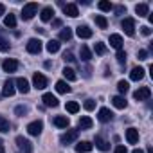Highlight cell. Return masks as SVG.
I'll use <instances>...</instances> for the list:
<instances>
[{
    "label": "cell",
    "instance_id": "cell-1",
    "mask_svg": "<svg viewBox=\"0 0 153 153\" xmlns=\"http://www.w3.org/2000/svg\"><path fill=\"white\" fill-rule=\"evenodd\" d=\"M36 13H38V4H36V2H29V4L24 6L20 16H22V20H31Z\"/></svg>",
    "mask_w": 153,
    "mask_h": 153
},
{
    "label": "cell",
    "instance_id": "cell-2",
    "mask_svg": "<svg viewBox=\"0 0 153 153\" xmlns=\"http://www.w3.org/2000/svg\"><path fill=\"white\" fill-rule=\"evenodd\" d=\"M42 49H43V45H42V42H40L38 38H31V40L27 42V52H29V54H40Z\"/></svg>",
    "mask_w": 153,
    "mask_h": 153
},
{
    "label": "cell",
    "instance_id": "cell-3",
    "mask_svg": "<svg viewBox=\"0 0 153 153\" xmlns=\"http://www.w3.org/2000/svg\"><path fill=\"white\" fill-rule=\"evenodd\" d=\"M78 135H79V130H67L61 137H59V140H61V144H70V142H74L76 139H78Z\"/></svg>",
    "mask_w": 153,
    "mask_h": 153
},
{
    "label": "cell",
    "instance_id": "cell-4",
    "mask_svg": "<svg viewBox=\"0 0 153 153\" xmlns=\"http://www.w3.org/2000/svg\"><path fill=\"white\" fill-rule=\"evenodd\" d=\"M33 85H34L36 90H43L47 87V78H45L43 74H40V72H34V76H33Z\"/></svg>",
    "mask_w": 153,
    "mask_h": 153
},
{
    "label": "cell",
    "instance_id": "cell-5",
    "mask_svg": "<svg viewBox=\"0 0 153 153\" xmlns=\"http://www.w3.org/2000/svg\"><path fill=\"white\" fill-rule=\"evenodd\" d=\"M133 97H135L137 101H148V99L151 97V90H149V87H140L139 90L133 92Z\"/></svg>",
    "mask_w": 153,
    "mask_h": 153
},
{
    "label": "cell",
    "instance_id": "cell-6",
    "mask_svg": "<svg viewBox=\"0 0 153 153\" xmlns=\"http://www.w3.org/2000/svg\"><path fill=\"white\" fill-rule=\"evenodd\" d=\"M121 27L124 29V33H126L128 36H133V34H135V20H133V18H124V20L121 22Z\"/></svg>",
    "mask_w": 153,
    "mask_h": 153
},
{
    "label": "cell",
    "instance_id": "cell-7",
    "mask_svg": "<svg viewBox=\"0 0 153 153\" xmlns=\"http://www.w3.org/2000/svg\"><path fill=\"white\" fill-rule=\"evenodd\" d=\"M16 146H18V149H20L22 153H31V149H33L31 142H29L27 139H24L22 135H18V137H16Z\"/></svg>",
    "mask_w": 153,
    "mask_h": 153
},
{
    "label": "cell",
    "instance_id": "cell-8",
    "mask_svg": "<svg viewBox=\"0 0 153 153\" xmlns=\"http://www.w3.org/2000/svg\"><path fill=\"white\" fill-rule=\"evenodd\" d=\"M42 101H43V105H45V106H49V108H56V106L59 105V101H58V97H56V96H52L51 92H47V94H43V97H42Z\"/></svg>",
    "mask_w": 153,
    "mask_h": 153
},
{
    "label": "cell",
    "instance_id": "cell-9",
    "mask_svg": "<svg viewBox=\"0 0 153 153\" xmlns=\"http://www.w3.org/2000/svg\"><path fill=\"white\" fill-rule=\"evenodd\" d=\"M42 130H43V123H42V121H33V123L27 126V131H29V135H33V137L40 135Z\"/></svg>",
    "mask_w": 153,
    "mask_h": 153
},
{
    "label": "cell",
    "instance_id": "cell-10",
    "mask_svg": "<svg viewBox=\"0 0 153 153\" xmlns=\"http://www.w3.org/2000/svg\"><path fill=\"white\" fill-rule=\"evenodd\" d=\"M15 85H16V90H18L20 94H29V90H31L29 81H27L25 78H18V79L15 81Z\"/></svg>",
    "mask_w": 153,
    "mask_h": 153
},
{
    "label": "cell",
    "instance_id": "cell-11",
    "mask_svg": "<svg viewBox=\"0 0 153 153\" xmlns=\"http://www.w3.org/2000/svg\"><path fill=\"white\" fill-rule=\"evenodd\" d=\"M15 92H16L15 81H13V79H7V81L4 83V88H2V96H6V97H11V96H15Z\"/></svg>",
    "mask_w": 153,
    "mask_h": 153
},
{
    "label": "cell",
    "instance_id": "cell-12",
    "mask_svg": "<svg viewBox=\"0 0 153 153\" xmlns=\"http://www.w3.org/2000/svg\"><path fill=\"white\" fill-rule=\"evenodd\" d=\"M97 119L101 123H110L114 119V112L110 108H99V114H97Z\"/></svg>",
    "mask_w": 153,
    "mask_h": 153
},
{
    "label": "cell",
    "instance_id": "cell-13",
    "mask_svg": "<svg viewBox=\"0 0 153 153\" xmlns=\"http://www.w3.org/2000/svg\"><path fill=\"white\" fill-rule=\"evenodd\" d=\"M76 34H78L81 40H87V38H92V29L88 27V25H79L78 29H76Z\"/></svg>",
    "mask_w": 153,
    "mask_h": 153
},
{
    "label": "cell",
    "instance_id": "cell-14",
    "mask_svg": "<svg viewBox=\"0 0 153 153\" xmlns=\"http://www.w3.org/2000/svg\"><path fill=\"white\" fill-rule=\"evenodd\" d=\"M63 13L70 18H76V16H79V11H78V6L76 4H65L63 6Z\"/></svg>",
    "mask_w": 153,
    "mask_h": 153
},
{
    "label": "cell",
    "instance_id": "cell-15",
    "mask_svg": "<svg viewBox=\"0 0 153 153\" xmlns=\"http://www.w3.org/2000/svg\"><path fill=\"white\" fill-rule=\"evenodd\" d=\"M2 68H4V72H16V68H18V61L16 59H4V63H2Z\"/></svg>",
    "mask_w": 153,
    "mask_h": 153
},
{
    "label": "cell",
    "instance_id": "cell-16",
    "mask_svg": "<svg viewBox=\"0 0 153 153\" xmlns=\"http://www.w3.org/2000/svg\"><path fill=\"white\" fill-rule=\"evenodd\" d=\"M92 148H94V144L88 140H81V142L76 144V151L78 153H88V151H92Z\"/></svg>",
    "mask_w": 153,
    "mask_h": 153
},
{
    "label": "cell",
    "instance_id": "cell-17",
    "mask_svg": "<svg viewBox=\"0 0 153 153\" xmlns=\"http://www.w3.org/2000/svg\"><path fill=\"white\" fill-rule=\"evenodd\" d=\"M126 140H128L130 144H137V142H139V130L128 128V130H126Z\"/></svg>",
    "mask_w": 153,
    "mask_h": 153
},
{
    "label": "cell",
    "instance_id": "cell-18",
    "mask_svg": "<svg viewBox=\"0 0 153 153\" xmlns=\"http://www.w3.org/2000/svg\"><path fill=\"white\" fill-rule=\"evenodd\" d=\"M94 142H96V148H97V149H101V151H108V149H110V142H108V140H105L101 135H96Z\"/></svg>",
    "mask_w": 153,
    "mask_h": 153
},
{
    "label": "cell",
    "instance_id": "cell-19",
    "mask_svg": "<svg viewBox=\"0 0 153 153\" xmlns=\"http://www.w3.org/2000/svg\"><path fill=\"white\" fill-rule=\"evenodd\" d=\"M110 45L117 51H123V36L121 34H110Z\"/></svg>",
    "mask_w": 153,
    "mask_h": 153
},
{
    "label": "cell",
    "instance_id": "cell-20",
    "mask_svg": "<svg viewBox=\"0 0 153 153\" xmlns=\"http://www.w3.org/2000/svg\"><path fill=\"white\" fill-rule=\"evenodd\" d=\"M130 78H131L133 81H140V79L144 78V68H142V67H135V68L130 72Z\"/></svg>",
    "mask_w": 153,
    "mask_h": 153
},
{
    "label": "cell",
    "instance_id": "cell-21",
    "mask_svg": "<svg viewBox=\"0 0 153 153\" xmlns=\"http://www.w3.org/2000/svg\"><path fill=\"white\" fill-rule=\"evenodd\" d=\"M52 16H54V9H52V7H43V9H42V15H40L42 22H51Z\"/></svg>",
    "mask_w": 153,
    "mask_h": 153
},
{
    "label": "cell",
    "instance_id": "cell-22",
    "mask_svg": "<svg viewBox=\"0 0 153 153\" xmlns=\"http://www.w3.org/2000/svg\"><path fill=\"white\" fill-rule=\"evenodd\" d=\"M45 47H47V52H51V54H54V52H58V51H59V47H61V43H59V40H49Z\"/></svg>",
    "mask_w": 153,
    "mask_h": 153
},
{
    "label": "cell",
    "instance_id": "cell-23",
    "mask_svg": "<svg viewBox=\"0 0 153 153\" xmlns=\"http://www.w3.org/2000/svg\"><path fill=\"white\" fill-rule=\"evenodd\" d=\"M112 105H114L115 108H119V110H123V108L128 106V103H126V99H124L123 96H115V97H112Z\"/></svg>",
    "mask_w": 153,
    "mask_h": 153
},
{
    "label": "cell",
    "instance_id": "cell-24",
    "mask_svg": "<svg viewBox=\"0 0 153 153\" xmlns=\"http://www.w3.org/2000/svg\"><path fill=\"white\" fill-rule=\"evenodd\" d=\"M54 124H56L58 128H68V126H70V121H68V117H65V115H58V117H54Z\"/></svg>",
    "mask_w": 153,
    "mask_h": 153
},
{
    "label": "cell",
    "instance_id": "cell-25",
    "mask_svg": "<svg viewBox=\"0 0 153 153\" xmlns=\"http://www.w3.org/2000/svg\"><path fill=\"white\" fill-rule=\"evenodd\" d=\"M79 56H81V61H90V59H92V51H90L87 45H81Z\"/></svg>",
    "mask_w": 153,
    "mask_h": 153
},
{
    "label": "cell",
    "instance_id": "cell-26",
    "mask_svg": "<svg viewBox=\"0 0 153 153\" xmlns=\"http://www.w3.org/2000/svg\"><path fill=\"white\" fill-rule=\"evenodd\" d=\"M92 124H94V123H92V119L85 115V117H81V119H79L78 128H79V130H90V128H92Z\"/></svg>",
    "mask_w": 153,
    "mask_h": 153
},
{
    "label": "cell",
    "instance_id": "cell-27",
    "mask_svg": "<svg viewBox=\"0 0 153 153\" xmlns=\"http://www.w3.org/2000/svg\"><path fill=\"white\" fill-rule=\"evenodd\" d=\"M63 76H65V79H67V81H76V79H78V76H76V70L70 68V67H65V68H63Z\"/></svg>",
    "mask_w": 153,
    "mask_h": 153
},
{
    "label": "cell",
    "instance_id": "cell-28",
    "mask_svg": "<svg viewBox=\"0 0 153 153\" xmlns=\"http://www.w3.org/2000/svg\"><path fill=\"white\" fill-rule=\"evenodd\" d=\"M135 13H137L139 16H148V15H149L148 4H137V6H135Z\"/></svg>",
    "mask_w": 153,
    "mask_h": 153
},
{
    "label": "cell",
    "instance_id": "cell-29",
    "mask_svg": "<svg viewBox=\"0 0 153 153\" xmlns=\"http://www.w3.org/2000/svg\"><path fill=\"white\" fill-rule=\"evenodd\" d=\"M4 25L6 27H9V29H15L16 27V16L15 15H6V18H4Z\"/></svg>",
    "mask_w": 153,
    "mask_h": 153
},
{
    "label": "cell",
    "instance_id": "cell-30",
    "mask_svg": "<svg viewBox=\"0 0 153 153\" xmlns=\"http://www.w3.org/2000/svg\"><path fill=\"white\" fill-rule=\"evenodd\" d=\"M70 38H72V29H68V27L61 29V33H59V42H70Z\"/></svg>",
    "mask_w": 153,
    "mask_h": 153
},
{
    "label": "cell",
    "instance_id": "cell-31",
    "mask_svg": "<svg viewBox=\"0 0 153 153\" xmlns=\"http://www.w3.org/2000/svg\"><path fill=\"white\" fill-rule=\"evenodd\" d=\"M56 90H58L59 94H68V92H70V87H68L67 81H58V83H56Z\"/></svg>",
    "mask_w": 153,
    "mask_h": 153
},
{
    "label": "cell",
    "instance_id": "cell-32",
    "mask_svg": "<svg viewBox=\"0 0 153 153\" xmlns=\"http://www.w3.org/2000/svg\"><path fill=\"white\" fill-rule=\"evenodd\" d=\"M9 128H11L9 121H7L6 117H2V115H0V131H2V133H7V131H9Z\"/></svg>",
    "mask_w": 153,
    "mask_h": 153
},
{
    "label": "cell",
    "instance_id": "cell-33",
    "mask_svg": "<svg viewBox=\"0 0 153 153\" xmlns=\"http://www.w3.org/2000/svg\"><path fill=\"white\" fill-rule=\"evenodd\" d=\"M67 112L68 114H78L79 112V105L76 103V101H68L67 103Z\"/></svg>",
    "mask_w": 153,
    "mask_h": 153
},
{
    "label": "cell",
    "instance_id": "cell-34",
    "mask_svg": "<svg viewBox=\"0 0 153 153\" xmlns=\"http://www.w3.org/2000/svg\"><path fill=\"white\" fill-rule=\"evenodd\" d=\"M96 24H97L99 29H106V27H108V20H106L103 15H97V16H96Z\"/></svg>",
    "mask_w": 153,
    "mask_h": 153
},
{
    "label": "cell",
    "instance_id": "cell-35",
    "mask_svg": "<svg viewBox=\"0 0 153 153\" xmlns=\"http://www.w3.org/2000/svg\"><path fill=\"white\" fill-rule=\"evenodd\" d=\"M94 51H96L97 56H103V54H106V45H105L103 42H97V43L94 45Z\"/></svg>",
    "mask_w": 153,
    "mask_h": 153
},
{
    "label": "cell",
    "instance_id": "cell-36",
    "mask_svg": "<svg viewBox=\"0 0 153 153\" xmlns=\"http://www.w3.org/2000/svg\"><path fill=\"white\" fill-rule=\"evenodd\" d=\"M117 90H119L121 94H126V92L130 90V85H128V81H124V79H121V81L117 83Z\"/></svg>",
    "mask_w": 153,
    "mask_h": 153
},
{
    "label": "cell",
    "instance_id": "cell-37",
    "mask_svg": "<svg viewBox=\"0 0 153 153\" xmlns=\"http://www.w3.org/2000/svg\"><path fill=\"white\" fill-rule=\"evenodd\" d=\"M97 6H99V9H101V11H105V13H106V11H110V9H114V6L108 2V0H101Z\"/></svg>",
    "mask_w": 153,
    "mask_h": 153
},
{
    "label": "cell",
    "instance_id": "cell-38",
    "mask_svg": "<svg viewBox=\"0 0 153 153\" xmlns=\"http://www.w3.org/2000/svg\"><path fill=\"white\" fill-rule=\"evenodd\" d=\"M83 108H85L87 112H92V110L96 108V101H94V99H87L85 105H83Z\"/></svg>",
    "mask_w": 153,
    "mask_h": 153
},
{
    "label": "cell",
    "instance_id": "cell-39",
    "mask_svg": "<svg viewBox=\"0 0 153 153\" xmlns=\"http://www.w3.org/2000/svg\"><path fill=\"white\" fill-rule=\"evenodd\" d=\"M15 114H16L18 117H24V115L27 114V106H24V105H18V106L15 108Z\"/></svg>",
    "mask_w": 153,
    "mask_h": 153
},
{
    "label": "cell",
    "instance_id": "cell-40",
    "mask_svg": "<svg viewBox=\"0 0 153 153\" xmlns=\"http://www.w3.org/2000/svg\"><path fill=\"white\" fill-rule=\"evenodd\" d=\"M0 51H2V52H7L9 51V42L6 38H2V36H0Z\"/></svg>",
    "mask_w": 153,
    "mask_h": 153
},
{
    "label": "cell",
    "instance_id": "cell-41",
    "mask_svg": "<svg viewBox=\"0 0 153 153\" xmlns=\"http://www.w3.org/2000/svg\"><path fill=\"white\" fill-rule=\"evenodd\" d=\"M115 58H117V61H119L121 65H124V63H126V52H124V51H117Z\"/></svg>",
    "mask_w": 153,
    "mask_h": 153
},
{
    "label": "cell",
    "instance_id": "cell-42",
    "mask_svg": "<svg viewBox=\"0 0 153 153\" xmlns=\"http://www.w3.org/2000/svg\"><path fill=\"white\" fill-rule=\"evenodd\" d=\"M63 59H65V61H74L76 58H74V54H72L70 51H67V52H63Z\"/></svg>",
    "mask_w": 153,
    "mask_h": 153
},
{
    "label": "cell",
    "instance_id": "cell-43",
    "mask_svg": "<svg viewBox=\"0 0 153 153\" xmlns=\"http://www.w3.org/2000/svg\"><path fill=\"white\" fill-rule=\"evenodd\" d=\"M140 33H142L144 36H149V34H151V29H149V25H142V27H140Z\"/></svg>",
    "mask_w": 153,
    "mask_h": 153
},
{
    "label": "cell",
    "instance_id": "cell-44",
    "mask_svg": "<svg viewBox=\"0 0 153 153\" xmlns=\"http://www.w3.org/2000/svg\"><path fill=\"white\" fill-rule=\"evenodd\" d=\"M114 153H128V149H126V146H123V144H119L115 149H114Z\"/></svg>",
    "mask_w": 153,
    "mask_h": 153
},
{
    "label": "cell",
    "instance_id": "cell-45",
    "mask_svg": "<svg viewBox=\"0 0 153 153\" xmlns=\"http://www.w3.org/2000/svg\"><path fill=\"white\" fill-rule=\"evenodd\" d=\"M137 56H139V59H148V51H144V49H142V51H139V54H137Z\"/></svg>",
    "mask_w": 153,
    "mask_h": 153
},
{
    "label": "cell",
    "instance_id": "cell-46",
    "mask_svg": "<svg viewBox=\"0 0 153 153\" xmlns=\"http://www.w3.org/2000/svg\"><path fill=\"white\" fill-rule=\"evenodd\" d=\"M115 13H117V15H123V13H126V7H124V6H117V7H115Z\"/></svg>",
    "mask_w": 153,
    "mask_h": 153
},
{
    "label": "cell",
    "instance_id": "cell-47",
    "mask_svg": "<svg viewBox=\"0 0 153 153\" xmlns=\"http://www.w3.org/2000/svg\"><path fill=\"white\" fill-rule=\"evenodd\" d=\"M2 15H6V6L0 4V16H2Z\"/></svg>",
    "mask_w": 153,
    "mask_h": 153
},
{
    "label": "cell",
    "instance_id": "cell-48",
    "mask_svg": "<svg viewBox=\"0 0 153 153\" xmlns=\"http://www.w3.org/2000/svg\"><path fill=\"white\" fill-rule=\"evenodd\" d=\"M59 25H61V20H54L52 22V27H59Z\"/></svg>",
    "mask_w": 153,
    "mask_h": 153
},
{
    "label": "cell",
    "instance_id": "cell-49",
    "mask_svg": "<svg viewBox=\"0 0 153 153\" xmlns=\"http://www.w3.org/2000/svg\"><path fill=\"white\" fill-rule=\"evenodd\" d=\"M131 153H144V151H142V149H133Z\"/></svg>",
    "mask_w": 153,
    "mask_h": 153
},
{
    "label": "cell",
    "instance_id": "cell-50",
    "mask_svg": "<svg viewBox=\"0 0 153 153\" xmlns=\"http://www.w3.org/2000/svg\"><path fill=\"white\" fill-rule=\"evenodd\" d=\"M0 153H4V146L2 144H0Z\"/></svg>",
    "mask_w": 153,
    "mask_h": 153
},
{
    "label": "cell",
    "instance_id": "cell-51",
    "mask_svg": "<svg viewBox=\"0 0 153 153\" xmlns=\"http://www.w3.org/2000/svg\"><path fill=\"white\" fill-rule=\"evenodd\" d=\"M148 153H153V148H148Z\"/></svg>",
    "mask_w": 153,
    "mask_h": 153
}]
</instances>
